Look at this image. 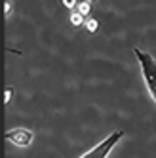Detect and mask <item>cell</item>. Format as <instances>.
<instances>
[{"label": "cell", "instance_id": "cell-1", "mask_svg": "<svg viewBox=\"0 0 156 158\" xmlns=\"http://www.w3.org/2000/svg\"><path fill=\"white\" fill-rule=\"evenodd\" d=\"M133 53H135V57L139 61L141 74H143L145 84H147V89H149L150 97L154 99V103H156V59L152 57L150 53L143 52L139 48H133Z\"/></svg>", "mask_w": 156, "mask_h": 158}, {"label": "cell", "instance_id": "cell-2", "mask_svg": "<svg viewBox=\"0 0 156 158\" xmlns=\"http://www.w3.org/2000/svg\"><path fill=\"white\" fill-rule=\"evenodd\" d=\"M124 137V131H113L109 135V137L105 139V141H101L99 145H95L93 149H90L84 156H80V158H107L110 152H113V149L120 143V139Z\"/></svg>", "mask_w": 156, "mask_h": 158}, {"label": "cell", "instance_id": "cell-3", "mask_svg": "<svg viewBox=\"0 0 156 158\" xmlns=\"http://www.w3.org/2000/svg\"><path fill=\"white\" fill-rule=\"evenodd\" d=\"M6 139L12 143V145L25 149V147H29L32 143L35 133H32L31 130H27V128H14V130H8L6 131Z\"/></svg>", "mask_w": 156, "mask_h": 158}, {"label": "cell", "instance_id": "cell-4", "mask_svg": "<svg viewBox=\"0 0 156 158\" xmlns=\"http://www.w3.org/2000/svg\"><path fill=\"white\" fill-rule=\"evenodd\" d=\"M74 10H76L78 14H82V15L88 19V15H90V12H92V2H88V0H80Z\"/></svg>", "mask_w": 156, "mask_h": 158}, {"label": "cell", "instance_id": "cell-5", "mask_svg": "<svg viewBox=\"0 0 156 158\" xmlns=\"http://www.w3.org/2000/svg\"><path fill=\"white\" fill-rule=\"evenodd\" d=\"M69 21H71V25H74V27H82L86 23V17L82 14H78L76 10H72V14L69 15Z\"/></svg>", "mask_w": 156, "mask_h": 158}, {"label": "cell", "instance_id": "cell-6", "mask_svg": "<svg viewBox=\"0 0 156 158\" xmlns=\"http://www.w3.org/2000/svg\"><path fill=\"white\" fill-rule=\"evenodd\" d=\"M84 27H86L88 32H97V29H99V21L93 19V17H88L86 23H84Z\"/></svg>", "mask_w": 156, "mask_h": 158}, {"label": "cell", "instance_id": "cell-7", "mask_svg": "<svg viewBox=\"0 0 156 158\" xmlns=\"http://www.w3.org/2000/svg\"><path fill=\"white\" fill-rule=\"evenodd\" d=\"M78 2H80V0H61V4L65 8H69V10H74L78 6Z\"/></svg>", "mask_w": 156, "mask_h": 158}, {"label": "cell", "instance_id": "cell-8", "mask_svg": "<svg viewBox=\"0 0 156 158\" xmlns=\"http://www.w3.org/2000/svg\"><path fill=\"white\" fill-rule=\"evenodd\" d=\"M12 95H14V89L12 88H6V94H4V105H8L12 101Z\"/></svg>", "mask_w": 156, "mask_h": 158}, {"label": "cell", "instance_id": "cell-9", "mask_svg": "<svg viewBox=\"0 0 156 158\" xmlns=\"http://www.w3.org/2000/svg\"><path fill=\"white\" fill-rule=\"evenodd\" d=\"M12 8H14V6H12V2H10V0H6V4H4V15H6V17L12 14Z\"/></svg>", "mask_w": 156, "mask_h": 158}, {"label": "cell", "instance_id": "cell-10", "mask_svg": "<svg viewBox=\"0 0 156 158\" xmlns=\"http://www.w3.org/2000/svg\"><path fill=\"white\" fill-rule=\"evenodd\" d=\"M88 2H92V4H93V2H95V0H88Z\"/></svg>", "mask_w": 156, "mask_h": 158}]
</instances>
